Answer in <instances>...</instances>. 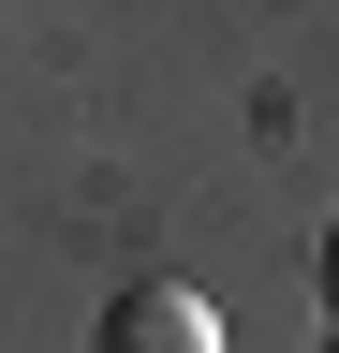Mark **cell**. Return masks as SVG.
<instances>
[{
    "mask_svg": "<svg viewBox=\"0 0 339 353\" xmlns=\"http://www.w3.org/2000/svg\"><path fill=\"white\" fill-rule=\"evenodd\" d=\"M89 353H222V309H206L192 280H133V294H104V339Z\"/></svg>",
    "mask_w": 339,
    "mask_h": 353,
    "instance_id": "1",
    "label": "cell"
},
{
    "mask_svg": "<svg viewBox=\"0 0 339 353\" xmlns=\"http://www.w3.org/2000/svg\"><path fill=\"white\" fill-rule=\"evenodd\" d=\"M325 324H339V221H325Z\"/></svg>",
    "mask_w": 339,
    "mask_h": 353,
    "instance_id": "2",
    "label": "cell"
}]
</instances>
